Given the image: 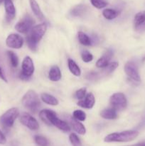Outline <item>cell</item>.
<instances>
[{"label": "cell", "instance_id": "cell-1", "mask_svg": "<svg viewBox=\"0 0 145 146\" xmlns=\"http://www.w3.org/2000/svg\"><path fill=\"white\" fill-rule=\"evenodd\" d=\"M39 117L41 121L48 125H53L63 132H69L71 127L65 121L61 120L57 117L56 113L51 110H42L39 113Z\"/></svg>", "mask_w": 145, "mask_h": 146}, {"label": "cell", "instance_id": "cell-2", "mask_svg": "<svg viewBox=\"0 0 145 146\" xmlns=\"http://www.w3.org/2000/svg\"><path fill=\"white\" fill-rule=\"evenodd\" d=\"M47 30V25L42 23L35 26L28 33L26 36V44L31 51H35L37 48V45L43 38Z\"/></svg>", "mask_w": 145, "mask_h": 146}, {"label": "cell", "instance_id": "cell-3", "mask_svg": "<svg viewBox=\"0 0 145 146\" xmlns=\"http://www.w3.org/2000/svg\"><path fill=\"white\" fill-rule=\"evenodd\" d=\"M139 135V132L134 130L112 133L105 138L104 141L107 143H127L134 141Z\"/></svg>", "mask_w": 145, "mask_h": 146}, {"label": "cell", "instance_id": "cell-4", "mask_svg": "<svg viewBox=\"0 0 145 146\" xmlns=\"http://www.w3.org/2000/svg\"><path fill=\"white\" fill-rule=\"evenodd\" d=\"M21 104L24 108L34 113L38 112L41 106V101L38 94L33 90H29L24 94L21 100Z\"/></svg>", "mask_w": 145, "mask_h": 146}, {"label": "cell", "instance_id": "cell-5", "mask_svg": "<svg viewBox=\"0 0 145 146\" xmlns=\"http://www.w3.org/2000/svg\"><path fill=\"white\" fill-rule=\"evenodd\" d=\"M19 115V111L17 108H11L6 111L0 117V125L5 129L11 128L16 119Z\"/></svg>", "mask_w": 145, "mask_h": 146}, {"label": "cell", "instance_id": "cell-6", "mask_svg": "<svg viewBox=\"0 0 145 146\" xmlns=\"http://www.w3.org/2000/svg\"><path fill=\"white\" fill-rule=\"evenodd\" d=\"M109 104L117 111H122L127 106V100L122 93H115L109 98Z\"/></svg>", "mask_w": 145, "mask_h": 146}, {"label": "cell", "instance_id": "cell-7", "mask_svg": "<svg viewBox=\"0 0 145 146\" xmlns=\"http://www.w3.org/2000/svg\"><path fill=\"white\" fill-rule=\"evenodd\" d=\"M35 71L34 62L31 57L26 56L23 59L21 64V72L20 74V78L22 80H28L31 78V76L34 74Z\"/></svg>", "mask_w": 145, "mask_h": 146}, {"label": "cell", "instance_id": "cell-8", "mask_svg": "<svg viewBox=\"0 0 145 146\" xmlns=\"http://www.w3.org/2000/svg\"><path fill=\"white\" fill-rule=\"evenodd\" d=\"M35 21L29 15H26L15 25V29L21 34H28L34 27Z\"/></svg>", "mask_w": 145, "mask_h": 146}, {"label": "cell", "instance_id": "cell-9", "mask_svg": "<svg viewBox=\"0 0 145 146\" xmlns=\"http://www.w3.org/2000/svg\"><path fill=\"white\" fill-rule=\"evenodd\" d=\"M124 69H125V74L130 79H132L134 82H140L141 77L139 75V70H138L137 65L133 61L127 62L124 67Z\"/></svg>", "mask_w": 145, "mask_h": 146}, {"label": "cell", "instance_id": "cell-10", "mask_svg": "<svg viewBox=\"0 0 145 146\" xmlns=\"http://www.w3.org/2000/svg\"><path fill=\"white\" fill-rule=\"evenodd\" d=\"M19 121L22 125L31 131H37L39 128V124L37 120L28 113H23L20 115Z\"/></svg>", "mask_w": 145, "mask_h": 146}, {"label": "cell", "instance_id": "cell-11", "mask_svg": "<svg viewBox=\"0 0 145 146\" xmlns=\"http://www.w3.org/2000/svg\"><path fill=\"white\" fill-rule=\"evenodd\" d=\"M6 44L9 48L18 49L24 45V38L19 34H11L6 39Z\"/></svg>", "mask_w": 145, "mask_h": 146}, {"label": "cell", "instance_id": "cell-12", "mask_svg": "<svg viewBox=\"0 0 145 146\" xmlns=\"http://www.w3.org/2000/svg\"><path fill=\"white\" fill-rule=\"evenodd\" d=\"M4 8L6 11V19L7 21H11L15 18L16 8L12 0H4Z\"/></svg>", "mask_w": 145, "mask_h": 146}, {"label": "cell", "instance_id": "cell-13", "mask_svg": "<svg viewBox=\"0 0 145 146\" xmlns=\"http://www.w3.org/2000/svg\"><path fill=\"white\" fill-rule=\"evenodd\" d=\"M95 104V98L92 93H89L85 96V98L78 102V106L83 108L91 109Z\"/></svg>", "mask_w": 145, "mask_h": 146}, {"label": "cell", "instance_id": "cell-14", "mask_svg": "<svg viewBox=\"0 0 145 146\" xmlns=\"http://www.w3.org/2000/svg\"><path fill=\"white\" fill-rule=\"evenodd\" d=\"M112 55H113V52H112V50H107V51L104 53L103 55L97 61L96 66L98 67V68H105L109 63V61H110L111 58H112Z\"/></svg>", "mask_w": 145, "mask_h": 146}, {"label": "cell", "instance_id": "cell-15", "mask_svg": "<svg viewBox=\"0 0 145 146\" xmlns=\"http://www.w3.org/2000/svg\"><path fill=\"white\" fill-rule=\"evenodd\" d=\"M70 123H71V126H72V129L78 133L80 135H85L86 133V128L84 126L83 124L81 123L77 119L72 118H70Z\"/></svg>", "mask_w": 145, "mask_h": 146}, {"label": "cell", "instance_id": "cell-16", "mask_svg": "<svg viewBox=\"0 0 145 146\" xmlns=\"http://www.w3.org/2000/svg\"><path fill=\"white\" fill-rule=\"evenodd\" d=\"M62 75L59 67L57 66H53L48 73V78L52 81H58L61 80Z\"/></svg>", "mask_w": 145, "mask_h": 146}, {"label": "cell", "instance_id": "cell-17", "mask_svg": "<svg viewBox=\"0 0 145 146\" xmlns=\"http://www.w3.org/2000/svg\"><path fill=\"white\" fill-rule=\"evenodd\" d=\"M30 7H31V10L33 11L34 14L36 16L38 19L40 20H43L44 19V14H43L42 11L41 9L39 4L36 1V0H29Z\"/></svg>", "mask_w": 145, "mask_h": 146}, {"label": "cell", "instance_id": "cell-18", "mask_svg": "<svg viewBox=\"0 0 145 146\" xmlns=\"http://www.w3.org/2000/svg\"><path fill=\"white\" fill-rule=\"evenodd\" d=\"M100 115L104 119L114 120L117 118V113L114 108H105L100 112Z\"/></svg>", "mask_w": 145, "mask_h": 146}, {"label": "cell", "instance_id": "cell-19", "mask_svg": "<svg viewBox=\"0 0 145 146\" xmlns=\"http://www.w3.org/2000/svg\"><path fill=\"white\" fill-rule=\"evenodd\" d=\"M41 98L42 101H44L45 104L50 106H57L58 105V100L53 96L51 94L44 93L41 95Z\"/></svg>", "mask_w": 145, "mask_h": 146}, {"label": "cell", "instance_id": "cell-20", "mask_svg": "<svg viewBox=\"0 0 145 146\" xmlns=\"http://www.w3.org/2000/svg\"><path fill=\"white\" fill-rule=\"evenodd\" d=\"M145 21V11H141L136 14L134 18V27L135 30L140 27Z\"/></svg>", "mask_w": 145, "mask_h": 146}, {"label": "cell", "instance_id": "cell-21", "mask_svg": "<svg viewBox=\"0 0 145 146\" xmlns=\"http://www.w3.org/2000/svg\"><path fill=\"white\" fill-rule=\"evenodd\" d=\"M87 10H88V7L86 6L83 5V4H79V5L74 7L71 9V14L74 17H81L85 14Z\"/></svg>", "mask_w": 145, "mask_h": 146}, {"label": "cell", "instance_id": "cell-22", "mask_svg": "<svg viewBox=\"0 0 145 146\" xmlns=\"http://www.w3.org/2000/svg\"><path fill=\"white\" fill-rule=\"evenodd\" d=\"M68 66L71 74H72L75 76H80L81 75L80 68L73 60L71 59V58H68Z\"/></svg>", "mask_w": 145, "mask_h": 146}, {"label": "cell", "instance_id": "cell-23", "mask_svg": "<svg viewBox=\"0 0 145 146\" xmlns=\"http://www.w3.org/2000/svg\"><path fill=\"white\" fill-rule=\"evenodd\" d=\"M78 41H79V42L82 45L86 46L92 45V40H91V38L86 34L82 32V31H79L78 33Z\"/></svg>", "mask_w": 145, "mask_h": 146}, {"label": "cell", "instance_id": "cell-24", "mask_svg": "<svg viewBox=\"0 0 145 146\" xmlns=\"http://www.w3.org/2000/svg\"><path fill=\"white\" fill-rule=\"evenodd\" d=\"M119 14V11H117L115 9H105L102 11V15L107 20L114 19L116 17H117Z\"/></svg>", "mask_w": 145, "mask_h": 146}, {"label": "cell", "instance_id": "cell-25", "mask_svg": "<svg viewBox=\"0 0 145 146\" xmlns=\"http://www.w3.org/2000/svg\"><path fill=\"white\" fill-rule=\"evenodd\" d=\"M7 55H8L9 58L11 66L14 67V68H16L18 64V58L17 56L16 55L15 53L11 51H7Z\"/></svg>", "mask_w": 145, "mask_h": 146}, {"label": "cell", "instance_id": "cell-26", "mask_svg": "<svg viewBox=\"0 0 145 146\" xmlns=\"http://www.w3.org/2000/svg\"><path fill=\"white\" fill-rule=\"evenodd\" d=\"M34 141L39 146H48L49 143L47 138L41 135H36L34 136Z\"/></svg>", "mask_w": 145, "mask_h": 146}, {"label": "cell", "instance_id": "cell-27", "mask_svg": "<svg viewBox=\"0 0 145 146\" xmlns=\"http://www.w3.org/2000/svg\"><path fill=\"white\" fill-rule=\"evenodd\" d=\"M72 116L79 121H85L86 119V114L81 110H75V111H73Z\"/></svg>", "mask_w": 145, "mask_h": 146}, {"label": "cell", "instance_id": "cell-28", "mask_svg": "<svg viewBox=\"0 0 145 146\" xmlns=\"http://www.w3.org/2000/svg\"><path fill=\"white\" fill-rule=\"evenodd\" d=\"M90 2L94 7L99 9L105 8L107 5V2L105 0H90Z\"/></svg>", "mask_w": 145, "mask_h": 146}, {"label": "cell", "instance_id": "cell-29", "mask_svg": "<svg viewBox=\"0 0 145 146\" xmlns=\"http://www.w3.org/2000/svg\"><path fill=\"white\" fill-rule=\"evenodd\" d=\"M69 140L72 146H82L80 140L75 133H71L69 135Z\"/></svg>", "mask_w": 145, "mask_h": 146}, {"label": "cell", "instance_id": "cell-30", "mask_svg": "<svg viewBox=\"0 0 145 146\" xmlns=\"http://www.w3.org/2000/svg\"><path fill=\"white\" fill-rule=\"evenodd\" d=\"M81 58L85 63H89L93 59V56L88 51H83L81 54Z\"/></svg>", "mask_w": 145, "mask_h": 146}, {"label": "cell", "instance_id": "cell-31", "mask_svg": "<svg viewBox=\"0 0 145 146\" xmlns=\"http://www.w3.org/2000/svg\"><path fill=\"white\" fill-rule=\"evenodd\" d=\"M119 66V63L117 62V61H114V62H111L108 64V65L105 68V72L107 73H112Z\"/></svg>", "mask_w": 145, "mask_h": 146}, {"label": "cell", "instance_id": "cell-32", "mask_svg": "<svg viewBox=\"0 0 145 146\" xmlns=\"http://www.w3.org/2000/svg\"><path fill=\"white\" fill-rule=\"evenodd\" d=\"M86 91H87V88H82L78 90V91L75 92V97L77 98L78 100L80 101V100H82L86 96Z\"/></svg>", "mask_w": 145, "mask_h": 146}, {"label": "cell", "instance_id": "cell-33", "mask_svg": "<svg viewBox=\"0 0 145 146\" xmlns=\"http://www.w3.org/2000/svg\"><path fill=\"white\" fill-rule=\"evenodd\" d=\"M6 143H7V138L4 134L0 130V145H4Z\"/></svg>", "mask_w": 145, "mask_h": 146}, {"label": "cell", "instance_id": "cell-34", "mask_svg": "<svg viewBox=\"0 0 145 146\" xmlns=\"http://www.w3.org/2000/svg\"><path fill=\"white\" fill-rule=\"evenodd\" d=\"M0 78H1V80H3L4 81H5V82H7V80L5 76V74H4V71H3L2 68H1V66H0Z\"/></svg>", "mask_w": 145, "mask_h": 146}, {"label": "cell", "instance_id": "cell-35", "mask_svg": "<svg viewBox=\"0 0 145 146\" xmlns=\"http://www.w3.org/2000/svg\"><path fill=\"white\" fill-rule=\"evenodd\" d=\"M88 78H89V79H95V78H98V74H97L96 73H89V74H88Z\"/></svg>", "mask_w": 145, "mask_h": 146}, {"label": "cell", "instance_id": "cell-36", "mask_svg": "<svg viewBox=\"0 0 145 146\" xmlns=\"http://www.w3.org/2000/svg\"><path fill=\"white\" fill-rule=\"evenodd\" d=\"M136 31H139V32H142V31H145V21H144V24H142V25L140 27H139V28H138L136 30Z\"/></svg>", "mask_w": 145, "mask_h": 146}, {"label": "cell", "instance_id": "cell-37", "mask_svg": "<svg viewBox=\"0 0 145 146\" xmlns=\"http://www.w3.org/2000/svg\"><path fill=\"white\" fill-rule=\"evenodd\" d=\"M126 146H145V142L139 143L134 144V145H126Z\"/></svg>", "mask_w": 145, "mask_h": 146}]
</instances>
